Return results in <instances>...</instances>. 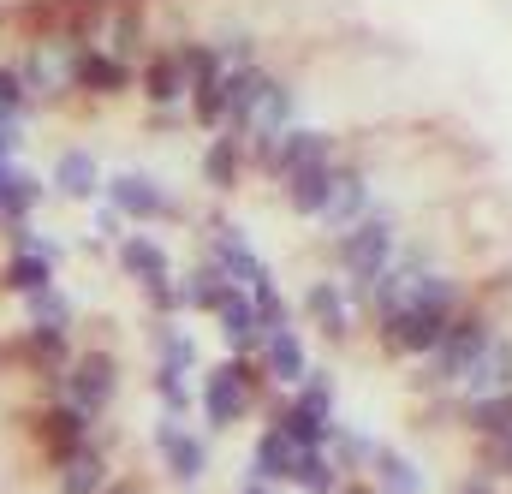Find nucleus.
Listing matches in <instances>:
<instances>
[{"mask_svg":"<svg viewBox=\"0 0 512 494\" xmlns=\"http://www.w3.org/2000/svg\"><path fill=\"white\" fill-rule=\"evenodd\" d=\"M447 494H507V483H495V477H483V471H465V477H453Z\"/></svg>","mask_w":512,"mask_h":494,"instance_id":"nucleus-29","label":"nucleus"},{"mask_svg":"<svg viewBox=\"0 0 512 494\" xmlns=\"http://www.w3.org/2000/svg\"><path fill=\"white\" fill-rule=\"evenodd\" d=\"M42 197H48V185L30 167L0 161V239H12L18 227H30V215L42 209Z\"/></svg>","mask_w":512,"mask_h":494,"instance_id":"nucleus-11","label":"nucleus"},{"mask_svg":"<svg viewBox=\"0 0 512 494\" xmlns=\"http://www.w3.org/2000/svg\"><path fill=\"white\" fill-rule=\"evenodd\" d=\"M149 393L167 417H191L197 411V375L173 370V364H149Z\"/></svg>","mask_w":512,"mask_h":494,"instance_id":"nucleus-24","label":"nucleus"},{"mask_svg":"<svg viewBox=\"0 0 512 494\" xmlns=\"http://www.w3.org/2000/svg\"><path fill=\"white\" fill-rule=\"evenodd\" d=\"M203 256H209V262H221L239 286H256L262 274H274V268L262 262V250L245 239V227H239V221H227V215H209V221H203Z\"/></svg>","mask_w":512,"mask_h":494,"instance_id":"nucleus-6","label":"nucleus"},{"mask_svg":"<svg viewBox=\"0 0 512 494\" xmlns=\"http://www.w3.org/2000/svg\"><path fill=\"white\" fill-rule=\"evenodd\" d=\"M149 447H155V459H161V477L173 483V489H203V477H209V435L203 429H191L185 417H155V429H149Z\"/></svg>","mask_w":512,"mask_h":494,"instance_id":"nucleus-5","label":"nucleus"},{"mask_svg":"<svg viewBox=\"0 0 512 494\" xmlns=\"http://www.w3.org/2000/svg\"><path fill=\"white\" fill-rule=\"evenodd\" d=\"M114 477H120V471H114V453H108L102 435L84 441L78 453H66L60 465H48V489L54 494H102Z\"/></svg>","mask_w":512,"mask_h":494,"instance_id":"nucleus-9","label":"nucleus"},{"mask_svg":"<svg viewBox=\"0 0 512 494\" xmlns=\"http://www.w3.org/2000/svg\"><path fill=\"white\" fill-rule=\"evenodd\" d=\"M137 292H143L149 316H191V310H185V286H179V274H167V280H149V286H137Z\"/></svg>","mask_w":512,"mask_h":494,"instance_id":"nucleus-27","label":"nucleus"},{"mask_svg":"<svg viewBox=\"0 0 512 494\" xmlns=\"http://www.w3.org/2000/svg\"><path fill=\"white\" fill-rule=\"evenodd\" d=\"M215 328H221V346H227L233 358H256V346H262V322H256L251 292L227 298V304L215 310Z\"/></svg>","mask_w":512,"mask_h":494,"instance_id":"nucleus-19","label":"nucleus"},{"mask_svg":"<svg viewBox=\"0 0 512 494\" xmlns=\"http://www.w3.org/2000/svg\"><path fill=\"white\" fill-rule=\"evenodd\" d=\"M102 197L137 221V227H149V221H179V203L167 197V185L161 179H149V173H114L108 185H102Z\"/></svg>","mask_w":512,"mask_h":494,"instance_id":"nucleus-7","label":"nucleus"},{"mask_svg":"<svg viewBox=\"0 0 512 494\" xmlns=\"http://www.w3.org/2000/svg\"><path fill=\"white\" fill-rule=\"evenodd\" d=\"M114 268L126 274L131 286H149V280H167L173 274V250H167V239L161 233H126L120 245H114Z\"/></svg>","mask_w":512,"mask_h":494,"instance_id":"nucleus-12","label":"nucleus"},{"mask_svg":"<svg viewBox=\"0 0 512 494\" xmlns=\"http://www.w3.org/2000/svg\"><path fill=\"white\" fill-rule=\"evenodd\" d=\"M96 239H102V245H120V239H126V215H120L108 197H102V209H96Z\"/></svg>","mask_w":512,"mask_h":494,"instance_id":"nucleus-28","label":"nucleus"},{"mask_svg":"<svg viewBox=\"0 0 512 494\" xmlns=\"http://www.w3.org/2000/svg\"><path fill=\"white\" fill-rule=\"evenodd\" d=\"M149 364H173V370H203L197 334L185 328V316H149Z\"/></svg>","mask_w":512,"mask_h":494,"instance_id":"nucleus-15","label":"nucleus"},{"mask_svg":"<svg viewBox=\"0 0 512 494\" xmlns=\"http://www.w3.org/2000/svg\"><path fill=\"white\" fill-rule=\"evenodd\" d=\"M268 393H274V387L262 381V364L227 352V358H215L209 370H197V417H203L209 435H233V429H245L256 411H262Z\"/></svg>","mask_w":512,"mask_h":494,"instance_id":"nucleus-1","label":"nucleus"},{"mask_svg":"<svg viewBox=\"0 0 512 494\" xmlns=\"http://www.w3.org/2000/svg\"><path fill=\"white\" fill-rule=\"evenodd\" d=\"M340 494H376V483H370V477H346V483H340Z\"/></svg>","mask_w":512,"mask_h":494,"instance_id":"nucleus-32","label":"nucleus"},{"mask_svg":"<svg viewBox=\"0 0 512 494\" xmlns=\"http://www.w3.org/2000/svg\"><path fill=\"white\" fill-rule=\"evenodd\" d=\"M370 483H376V494H429L423 465L405 447H387V441H382V453H376V465H370Z\"/></svg>","mask_w":512,"mask_h":494,"instance_id":"nucleus-20","label":"nucleus"},{"mask_svg":"<svg viewBox=\"0 0 512 494\" xmlns=\"http://www.w3.org/2000/svg\"><path fill=\"white\" fill-rule=\"evenodd\" d=\"M60 393L84 411V417H108L114 405H120V393H126V364H120V352H108V346H78L72 352V364L60 375Z\"/></svg>","mask_w":512,"mask_h":494,"instance_id":"nucleus-3","label":"nucleus"},{"mask_svg":"<svg viewBox=\"0 0 512 494\" xmlns=\"http://www.w3.org/2000/svg\"><path fill=\"white\" fill-rule=\"evenodd\" d=\"M18 316L30 322V328H54V334H78V298L54 280V286H42V292H30V298H18Z\"/></svg>","mask_w":512,"mask_h":494,"instance_id":"nucleus-17","label":"nucleus"},{"mask_svg":"<svg viewBox=\"0 0 512 494\" xmlns=\"http://www.w3.org/2000/svg\"><path fill=\"white\" fill-rule=\"evenodd\" d=\"M54 280H60V268H54L48 256L6 250V262H0V292H12V298H30V292H42V286H54Z\"/></svg>","mask_w":512,"mask_h":494,"instance_id":"nucleus-22","label":"nucleus"},{"mask_svg":"<svg viewBox=\"0 0 512 494\" xmlns=\"http://www.w3.org/2000/svg\"><path fill=\"white\" fill-rule=\"evenodd\" d=\"M256 364H262V381L274 387V393H292L304 370H310V346H304V328L298 322H286V328H268L262 334V346H256Z\"/></svg>","mask_w":512,"mask_h":494,"instance_id":"nucleus-8","label":"nucleus"},{"mask_svg":"<svg viewBox=\"0 0 512 494\" xmlns=\"http://www.w3.org/2000/svg\"><path fill=\"white\" fill-rule=\"evenodd\" d=\"M501 387H512V328L507 322H501V328L489 334V346L465 364L453 399H477V393H501Z\"/></svg>","mask_w":512,"mask_h":494,"instance_id":"nucleus-10","label":"nucleus"},{"mask_svg":"<svg viewBox=\"0 0 512 494\" xmlns=\"http://www.w3.org/2000/svg\"><path fill=\"white\" fill-rule=\"evenodd\" d=\"M292 459H298V447L274 429V423H262L251 435V453H245V471H256L262 483H274V489H286V477H292Z\"/></svg>","mask_w":512,"mask_h":494,"instance_id":"nucleus-18","label":"nucleus"},{"mask_svg":"<svg viewBox=\"0 0 512 494\" xmlns=\"http://www.w3.org/2000/svg\"><path fill=\"white\" fill-rule=\"evenodd\" d=\"M102 161L90 155V149H66L60 161H54V197H66V203H96L102 197Z\"/></svg>","mask_w":512,"mask_h":494,"instance_id":"nucleus-16","label":"nucleus"},{"mask_svg":"<svg viewBox=\"0 0 512 494\" xmlns=\"http://www.w3.org/2000/svg\"><path fill=\"white\" fill-rule=\"evenodd\" d=\"M328 453H334V465L346 471V477H370V465H376V453H382V441L370 435V429H358V423H334V441H328Z\"/></svg>","mask_w":512,"mask_h":494,"instance_id":"nucleus-23","label":"nucleus"},{"mask_svg":"<svg viewBox=\"0 0 512 494\" xmlns=\"http://www.w3.org/2000/svg\"><path fill=\"white\" fill-rule=\"evenodd\" d=\"M453 429H459L465 441L507 435L512 429V387H501V393H477V399H453Z\"/></svg>","mask_w":512,"mask_h":494,"instance_id":"nucleus-14","label":"nucleus"},{"mask_svg":"<svg viewBox=\"0 0 512 494\" xmlns=\"http://www.w3.org/2000/svg\"><path fill=\"white\" fill-rule=\"evenodd\" d=\"M102 494H149V489H143V477H137V471H120V477H114Z\"/></svg>","mask_w":512,"mask_h":494,"instance_id":"nucleus-30","label":"nucleus"},{"mask_svg":"<svg viewBox=\"0 0 512 494\" xmlns=\"http://www.w3.org/2000/svg\"><path fill=\"white\" fill-rule=\"evenodd\" d=\"M233 494H286V489H274V483H262L256 471H245V477L233 483Z\"/></svg>","mask_w":512,"mask_h":494,"instance_id":"nucleus-31","label":"nucleus"},{"mask_svg":"<svg viewBox=\"0 0 512 494\" xmlns=\"http://www.w3.org/2000/svg\"><path fill=\"white\" fill-rule=\"evenodd\" d=\"M340 483H346V471L334 465V453H328V447H298L286 489H292V494H340Z\"/></svg>","mask_w":512,"mask_h":494,"instance_id":"nucleus-21","label":"nucleus"},{"mask_svg":"<svg viewBox=\"0 0 512 494\" xmlns=\"http://www.w3.org/2000/svg\"><path fill=\"white\" fill-rule=\"evenodd\" d=\"M24 435H30V447L42 453V465H60L66 453H78L84 441H96V435H102V423H96V417H84L66 393H42V399L24 411Z\"/></svg>","mask_w":512,"mask_h":494,"instance_id":"nucleus-4","label":"nucleus"},{"mask_svg":"<svg viewBox=\"0 0 512 494\" xmlns=\"http://www.w3.org/2000/svg\"><path fill=\"white\" fill-rule=\"evenodd\" d=\"M298 316H304V328L310 334H322V346H334V352H346V346H358L364 340V310L346 298V286H340V274H316V280H304L298 286Z\"/></svg>","mask_w":512,"mask_h":494,"instance_id":"nucleus-2","label":"nucleus"},{"mask_svg":"<svg viewBox=\"0 0 512 494\" xmlns=\"http://www.w3.org/2000/svg\"><path fill=\"white\" fill-rule=\"evenodd\" d=\"M471 471H483L495 483H512V429L489 435V441H471Z\"/></svg>","mask_w":512,"mask_h":494,"instance_id":"nucleus-25","label":"nucleus"},{"mask_svg":"<svg viewBox=\"0 0 512 494\" xmlns=\"http://www.w3.org/2000/svg\"><path fill=\"white\" fill-rule=\"evenodd\" d=\"M304 405H316V411H328V417H340V381H334V370H322V364H310L304 370V381L292 387Z\"/></svg>","mask_w":512,"mask_h":494,"instance_id":"nucleus-26","label":"nucleus"},{"mask_svg":"<svg viewBox=\"0 0 512 494\" xmlns=\"http://www.w3.org/2000/svg\"><path fill=\"white\" fill-rule=\"evenodd\" d=\"M179 286H185V310H191V316H209V322H215V310H221L227 298L245 292V286H239L221 262H209V256H197V262L179 274Z\"/></svg>","mask_w":512,"mask_h":494,"instance_id":"nucleus-13","label":"nucleus"}]
</instances>
